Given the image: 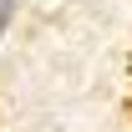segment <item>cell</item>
Segmentation results:
<instances>
[{
    "label": "cell",
    "mask_w": 132,
    "mask_h": 132,
    "mask_svg": "<svg viewBox=\"0 0 132 132\" xmlns=\"http://www.w3.org/2000/svg\"><path fill=\"white\" fill-rule=\"evenodd\" d=\"M10 15H15V0H0V36H5V26H10Z\"/></svg>",
    "instance_id": "1"
}]
</instances>
